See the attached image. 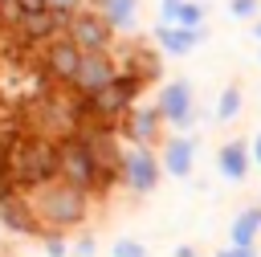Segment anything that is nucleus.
I'll return each mask as SVG.
<instances>
[{
    "label": "nucleus",
    "mask_w": 261,
    "mask_h": 257,
    "mask_svg": "<svg viewBox=\"0 0 261 257\" xmlns=\"http://www.w3.org/2000/svg\"><path fill=\"white\" fill-rule=\"evenodd\" d=\"M224 16L241 20V24H253L261 16V0H224Z\"/></svg>",
    "instance_id": "obj_18"
},
{
    "label": "nucleus",
    "mask_w": 261,
    "mask_h": 257,
    "mask_svg": "<svg viewBox=\"0 0 261 257\" xmlns=\"http://www.w3.org/2000/svg\"><path fill=\"white\" fill-rule=\"evenodd\" d=\"M94 253H98V241L94 237H77L73 241V257H94Z\"/></svg>",
    "instance_id": "obj_22"
},
{
    "label": "nucleus",
    "mask_w": 261,
    "mask_h": 257,
    "mask_svg": "<svg viewBox=\"0 0 261 257\" xmlns=\"http://www.w3.org/2000/svg\"><path fill=\"white\" fill-rule=\"evenodd\" d=\"M241 106H245V90H241V82H228V86H220V94H216L212 118H216V122H232V118H241Z\"/></svg>",
    "instance_id": "obj_16"
},
{
    "label": "nucleus",
    "mask_w": 261,
    "mask_h": 257,
    "mask_svg": "<svg viewBox=\"0 0 261 257\" xmlns=\"http://www.w3.org/2000/svg\"><path fill=\"white\" fill-rule=\"evenodd\" d=\"M82 57H86V49H82L69 33H65V37H53L49 45H41V65L53 73V82H57V86H69V82L77 78Z\"/></svg>",
    "instance_id": "obj_6"
},
{
    "label": "nucleus",
    "mask_w": 261,
    "mask_h": 257,
    "mask_svg": "<svg viewBox=\"0 0 261 257\" xmlns=\"http://www.w3.org/2000/svg\"><path fill=\"white\" fill-rule=\"evenodd\" d=\"M171 257H200V253H196V245H179Z\"/></svg>",
    "instance_id": "obj_26"
},
{
    "label": "nucleus",
    "mask_w": 261,
    "mask_h": 257,
    "mask_svg": "<svg viewBox=\"0 0 261 257\" xmlns=\"http://www.w3.org/2000/svg\"><path fill=\"white\" fill-rule=\"evenodd\" d=\"M163 110L159 106H135L122 122H118V131H122V139L126 143H155L159 139V131H163Z\"/></svg>",
    "instance_id": "obj_11"
},
{
    "label": "nucleus",
    "mask_w": 261,
    "mask_h": 257,
    "mask_svg": "<svg viewBox=\"0 0 261 257\" xmlns=\"http://www.w3.org/2000/svg\"><path fill=\"white\" fill-rule=\"evenodd\" d=\"M249 147H253V163H257V167H261V131H257V135H253V139H249Z\"/></svg>",
    "instance_id": "obj_25"
},
{
    "label": "nucleus",
    "mask_w": 261,
    "mask_h": 257,
    "mask_svg": "<svg viewBox=\"0 0 261 257\" xmlns=\"http://www.w3.org/2000/svg\"><path fill=\"white\" fill-rule=\"evenodd\" d=\"M69 37L86 49V53H94V49H114V29H110V20L90 4V8H82L77 16H73V24H69Z\"/></svg>",
    "instance_id": "obj_7"
},
{
    "label": "nucleus",
    "mask_w": 261,
    "mask_h": 257,
    "mask_svg": "<svg viewBox=\"0 0 261 257\" xmlns=\"http://www.w3.org/2000/svg\"><path fill=\"white\" fill-rule=\"evenodd\" d=\"M257 237H261V204H249L232 216L228 224V245H241V249H257Z\"/></svg>",
    "instance_id": "obj_15"
},
{
    "label": "nucleus",
    "mask_w": 261,
    "mask_h": 257,
    "mask_svg": "<svg viewBox=\"0 0 261 257\" xmlns=\"http://www.w3.org/2000/svg\"><path fill=\"white\" fill-rule=\"evenodd\" d=\"M65 253H69L65 241H61L57 233H49V237H45V257H65Z\"/></svg>",
    "instance_id": "obj_23"
},
{
    "label": "nucleus",
    "mask_w": 261,
    "mask_h": 257,
    "mask_svg": "<svg viewBox=\"0 0 261 257\" xmlns=\"http://www.w3.org/2000/svg\"><path fill=\"white\" fill-rule=\"evenodd\" d=\"M208 37H212L208 24H200V29H184V24L155 20V45H159L163 57H188V53H192L196 45H204Z\"/></svg>",
    "instance_id": "obj_8"
},
{
    "label": "nucleus",
    "mask_w": 261,
    "mask_h": 257,
    "mask_svg": "<svg viewBox=\"0 0 261 257\" xmlns=\"http://www.w3.org/2000/svg\"><path fill=\"white\" fill-rule=\"evenodd\" d=\"M29 204H33V212H37L41 228L61 233V228H73V224L86 220V212H90V192L73 188L69 179H49V184H41V188L29 192Z\"/></svg>",
    "instance_id": "obj_1"
},
{
    "label": "nucleus",
    "mask_w": 261,
    "mask_h": 257,
    "mask_svg": "<svg viewBox=\"0 0 261 257\" xmlns=\"http://www.w3.org/2000/svg\"><path fill=\"white\" fill-rule=\"evenodd\" d=\"M216 257H257V249H241V245H224V249H216Z\"/></svg>",
    "instance_id": "obj_24"
},
{
    "label": "nucleus",
    "mask_w": 261,
    "mask_h": 257,
    "mask_svg": "<svg viewBox=\"0 0 261 257\" xmlns=\"http://www.w3.org/2000/svg\"><path fill=\"white\" fill-rule=\"evenodd\" d=\"M0 12H4V4H0Z\"/></svg>",
    "instance_id": "obj_29"
},
{
    "label": "nucleus",
    "mask_w": 261,
    "mask_h": 257,
    "mask_svg": "<svg viewBox=\"0 0 261 257\" xmlns=\"http://www.w3.org/2000/svg\"><path fill=\"white\" fill-rule=\"evenodd\" d=\"M69 16H57V12H37V16H20L12 29H16V37H20V45L29 49V45H49L53 37H65L69 33Z\"/></svg>",
    "instance_id": "obj_9"
},
{
    "label": "nucleus",
    "mask_w": 261,
    "mask_h": 257,
    "mask_svg": "<svg viewBox=\"0 0 261 257\" xmlns=\"http://www.w3.org/2000/svg\"><path fill=\"white\" fill-rule=\"evenodd\" d=\"M163 175V159L151 143H126L122 147V188L130 196H151Z\"/></svg>",
    "instance_id": "obj_4"
},
{
    "label": "nucleus",
    "mask_w": 261,
    "mask_h": 257,
    "mask_svg": "<svg viewBox=\"0 0 261 257\" xmlns=\"http://www.w3.org/2000/svg\"><path fill=\"white\" fill-rule=\"evenodd\" d=\"M0 224H4L8 233H37V228H41L33 204H29L20 192H8V196L0 200Z\"/></svg>",
    "instance_id": "obj_13"
},
{
    "label": "nucleus",
    "mask_w": 261,
    "mask_h": 257,
    "mask_svg": "<svg viewBox=\"0 0 261 257\" xmlns=\"http://www.w3.org/2000/svg\"><path fill=\"white\" fill-rule=\"evenodd\" d=\"M159 159H163V171H167L171 179H188V175L196 171V139L184 135V131H175L171 139H163Z\"/></svg>",
    "instance_id": "obj_10"
},
{
    "label": "nucleus",
    "mask_w": 261,
    "mask_h": 257,
    "mask_svg": "<svg viewBox=\"0 0 261 257\" xmlns=\"http://www.w3.org/2000/svg\"><path fill=\"white\" fill-rule=\"evenodd\" d=\"M110 257H147V245H143L139 237H114Z\"/></svg>",
    "instance_id": "obj_19"
},
{
    "label": "nucleus",
    "mask_w": 261,
    "mask_h": 257,
    "mask_svg": "<svg viewBox=\"0 0 261 257\" xmlns=\"http://www.w3.org/2000/svg\"><path fill=\"white\" fill-rule=\"evenodd\" d=\"M175 24H184V29H200V24H208V0H184Z\"/></svg>",
    "instance_id": "obj_17"
},
{
    "label": "nucleus",
    "mask_w": 261,
    "mask_h": 257,
    "mask_svg": "<svg viewBox=\"0 0 261 257\" xmlns=\"http://www.w3.org/2000/svg\"><path fill=\"white\" fill-rule=\"evenodd\" d=\"M61 179H69L73 188H82L90 196L106 188V171L98 163V151H94V143L82 131L69 135V139H61Z\"/></svg>",
    "instance_id": "obj_2"
},
{
    "label": "nucleus",
    "mask_w": 261,
    "mask_h": 257,
    "mask_svg": "<svg viewBox=\"0 0 261 257\" xmlns=\"http://www.w3.org/2000/svg\"><path fill=\"white\" fill-rule=\"evenodd\" d=\"M90 4H94V0H49V12H57V16H69V20H73V16H77L82 8H90Z\"/></svg>",
    "instance_id": "obj_20"
},
{
    "label": "nucleus",
    "mask_w": 261,
    "mask_h": 257,
    "mask_svg": "<svg viewBox=\"0 0 261 257\" xmlns=\"http://www.w3.org/2000/svg\"><path fill=\"white\" fill-rule=\"evenodd\" d=\"M253 37H257V41H261V16H257V20H253Z\"/></svg>",
    "instance_id": "obj_27"
},
{
    "label": "nucleus",
    "mask_w": 261,
    "mask_h": 257,
    "mask_svg": "<svg viewBox=\"0 0 261 257\" xmlns=\"http://www.w3.org/2000/svg\"><path fill=\"white\" fill-rule=\"evenodd\" d=\"M155 106L163 110L167 126H171V131H184V135H188L196 122L208 118V114L196 106V90H192L188 78H167V82L159 86V94H155Z\"/></svg>",
    "instance_id": "obj_3"
},
{
    "label": "nucleus",
    "mask_w": 261,
    "mask_h": 257,
    "mask_svg": "<svg viewBox=\"0 0 261 257\" xmlns=\"http://www.w3.org/2000/svg\"><path fill=\"white\" fill-rule=\"evenodd\" d=\"M179 8H184V0H159V20H167V24H175V16H179Z\"/></svg>",
    "instance_id": "obj_21"
},
{
    "label": "nucleus",
    "mask_w": 261,
    "mask_h": 257,
    "mask_svg": "<svg viewBox=\"0 0 261 257\" xmlns=\"http://www.w3.org/2000/svg\"><path fill=\"white\" fill-rule=\"evenodd\" d=\"M257 65H261V49H257Z\"/></svg>",
    "instance_id": "obj_28"
},
{
    "label": "nucleus",
    "mask_w": 261,
    "mask_h": 257,
    "mask_svg": "<svg viewBox=\"0 0 261 257\" xmlns=\"http://www.w3.org/2000/svg\"><path fill=\"white\" fill-rule=\"evenodd\" d=\"M118 53L114 49H94V53H86L82 57V65H77V78L69 82V90L73 94H86V98H98L114 78H118Z\"/></svg>",
    "instance_id": "obj_5"
},
{
    "label": "nucleus",
    "mask_w": 261,
    "mask_h": 257,
    "mask_svg": "<svg viewBox=\"0 0 261 257\" xmlns=\"http://www.w3.org/2000/svg\"><path fill=\"white\" fill-rule=\"evenodd\" d=\"M216 171H220V179L241 184V179L253 171V147H249L245 139H228V143H220V147H216Z\"/></svg>",
    "instance_id": "obj_12"
},
{
    "label": "nucleus",
    "mask_w": 261,
    "mask_h": 257,
    "mask_svg": "<svg viewBox=\"0 0 261 257\" xmlns=\"http://www.w3.org/2000/svg\"><path fill=\"white\" fill-rule=\"evenodd\" d=\"M94 8L110 20V29L118 37L139 33V8H143V0H94Z\"/></svg>",
    "instance_id": "obj_14"
}]
</instances>
